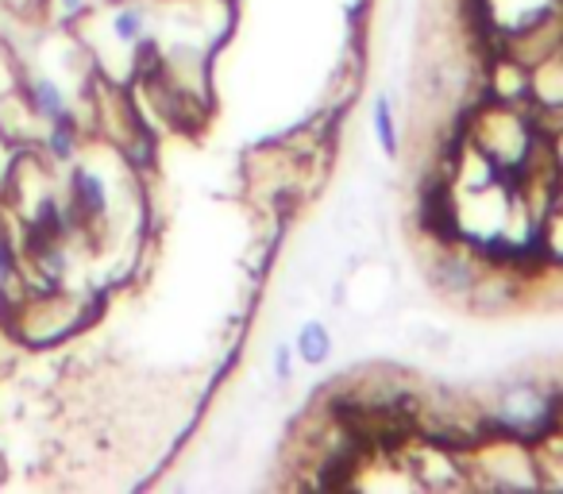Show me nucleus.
Wrapping results in <instances>:
<instances>
[{
	"instance_id": "39448f33",
	"label": "nucleus",
	"mask_w": 563,
	"mask_h": 494,
	"mask_svg": "<svg viewBox=\"0 0 563 494\" xmlns=\"http://www.w3.org/2000/svg\"><path fill=\"white\" fill-rule=\"evenodd\" d=\"M66 209H70L78 232H97L104 228L112 212V186L109 174L97 171L93 163H70V174H66Z\"/></svg>"
},
{
	"instance_id": "f8f14e48",
	"label": "nucleus",
	"mask_w": 563,
	"mask_h": 494,
	"mask_svg": "<svg viewBox=\"0 0 563 494\" xmlns=\"http://www.w3.org/2000/svg\"><path fill=\"white\" fill-rule=\"evenodd\" d=\"M371 124H375V140H378V147H383V158H398L401 135H398V124H394L390 94H375V105H371Z\"/></svg>"
},
{
	"instance_id": "20e7f679",
	"label": "nucleus",
	"mask_w": 563,
	"mask_h": 494,
	"mask_svg": "<svg viewBox=\"0 0 563 494\" xmlns=\"http://www.w3.org/2000/svg\"><path fill=\"white\" fill-rule=\"evenodd\" d=\"M429 248L432 252L424 255V278H429V286L440 298L463 306L471 286H475L478 271H483L486 263L471 252L467 243H429Z\"/></svg>"
},
{
	"instance_id": "6e6552de",
	"label": "nucleus",
	"mask_w": 563,
	"mask_h": 494,
	"mask_svg": "<svg viewBox=\"0 0 563 494\" xmlns=\"http://www.w3.org/2000/svg\"><path fill=\"white\" fill-rule=\"evenodd\" d=\"M20 97L27 101V109H32V117L40 120V124H47V120L74 109L66 86L58 78H51V74H32V78L20 81Z\"/></svg>"
},
{
	"instance_id": "f257e3e1",
	"label": "nucleus",
	"mask_w": 563,
	"mask_h": 494,
	"mask_svg": "<svg viewBox=\"0 0 563 494\" xmlns=\"http://www.w3.org/2000/svg\"><path fill=\"white\" fill-rule=\"evenodd\" d=\"M483 409L486 440H517V444H544L563 429V406L548 375H509L494 383L471 386Z\"/></svg>"
},
{
	"instance_id": "4468645a",
	"label": "nucleus",
	"mask_w": 563,
	"mask_h": 494,
	"mask_svg": "<svg viewBox=\"0 0 563 494\" xmlns=\"http://www.w3.org/2000/svg\"><path fill=\"white\" fill-rule=\"evenodd\" d=\"M93 4L97 0H51V17H55V24L63 28H78L81 20L93 12Z\"/></svg>"
},
{
	"instance_id": "f03ea898",
	"label": "nucleus",
	"mask_w": 563,
	"mask_h": 494,
	"mask_svg": "<svg viewBox=\"0 0 563 494\" xmlns=\"http://www.w3.org/2000/svg\"><path fill=\"white\" fill-rule=\"evenodd\" d=\"M401 298L398 271L383 255H355L347 271L340 275V306H344L347 321L355 325H375L386 314H394Z\"/></svg>"
},
{
	"instance_id": "1a4fd4ad",
	"label": "nucleus",
	"mask_w": 563,
	"mask_h": 494,
	"mask_svg": "<svg viewBox=\"0 0 563 494\" xmlns=\"http://www.w3.org/2000/svg\"><path fill=\"white\" fill-rule=\"evenodd\" d=\"M532 109H563V51L540 58L529 70Z\"/></svg>"
},
{
	"instance_id": "9d476101",
	"label": "nucleus",
	"mask_w": 563,
	"mask_h": 494,
	"mask_svg": "<svg viewBox=\"0 0 563 494\" xmlns=\"http://www.w3.org/2000/svg\"><path fill=\"white\" fill-rule=\"evenodd\" d=\"M109 35H112L117 47L135 51L151 35V9L147 4H140V0H124V4H117L112 17H109Z\"/></svg>"
},
{
	"instance_id": "ddd939ff",
	"label": "nucleus",
	"mask_w": 563,
	"mask_h": 494,
	"mask_svg": "<svg viewBox=\"0 0 563 494\" xmlns=\"http://www.w3.org/2000/svg\"><path fill=\"white\" fill-rule=\"evenodd\" d=\"M20 271H24V255L20 243L0 228V294H12L20 286Z\"/></svg>"
},
{
	"instance_id": "0eeeda50",
	"label": "nucleus",
	"mask_w": 563,
	"mask_h": 494,
	"mask_svg": "<svg viewBox=\"0 0 563 494\" xmlns=\"http://www.w3.org/2000/svg\"><path fill=\"white\" fill-rule=\"evenodd\" d=\"M81 140H86V124H81L78 109H70L63 117L47 120V128H43V135L35 143H40L43 158L51 166H70L81 155Z\"/></svg>"
},
{
	"instance_id": "2eb2a0df",
	"label": "nucleus",
	"mask_w": 563,
	"mask_h": 494,
	"mask_svg": "<svg viewBox=\"0 0 563 494\" xmlns=\"http://www.w3.org/2000/svg\"><path fill=\"white\" fill-rule=\"evenodd\" d=\"M271 371H274V383H278V386L294 383V352H290V344H274Z\"/></svg>"
},
{
	"instance_id": "7ed1b4c3",
	"label": "nucleus",
	"mask_w": 563,
	"mask_h": 494,
	"mask_svg": "<svg viewBox=\"0 0 563 494\" xmlns=\"http://www.w3.org/2000/svg\"><path fill=\"white\" fill-rule=\"evenodd\" d=\"M463 471L471 486H490V491H525L540 483L537 452L517 440H486L475 452H463Z\"/></svg>"
},
{
	"instance_id": "423d86ee",
	"label": "nucleus",
	"mask_w": 563,
	"mask_h": 494,
	"mask_svg": "<svg viewBox=\"0 0 563 494\" xmlns=\"http://www.w3.org/2000/svg\"><path fill=\"white\" fill-rule=\"evenodd\" d=\"M525 298H529V283H525L517 271L483 267L475 278V286H471L467 301H463V309H471V314H478V317H498V314L517 309Z\"/></svg>"
},
{
	"instance_id": "9b49d317",
	"label": "nucleus",
	"mask_w": 563,
	"mask_h": 494,
	"mask_svg": "<svg viewBox=\"0 0 563 494\" xmlns=\"http://www.w3.org/2000/svg\"><path fill=\"white\" fill-rule=\"evenodd\" d=\"M332 348H336V340H332V329L321 317L306 321L298 329V337H294V355H298L306 367H324V363L332 360Z\"/></svg>"
}]
</instances>
